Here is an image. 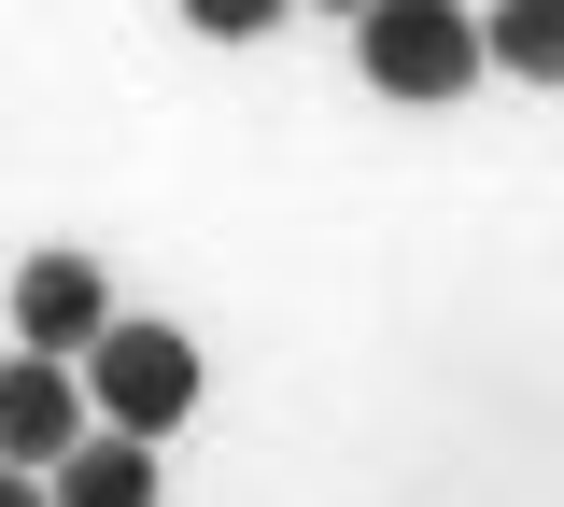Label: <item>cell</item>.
Segmentation results:
<instances>
[{"label": "cell", "mask_w": 564, "mask_h": 507, "mask_svg": "<svg viewBox=\"0 0 564 507\" xmlns=\"http://www.w3.org/2000/svg\"><path fill=\"white\" fill-rule=\"evenodd\" d=\"M14 494H29V465H14V451H0V507H14Z\"/></svg>", "instance_id": "ba28073f"}, {"label": "cell", "mask_w": 564, "mask_h": 507, "mask_svg": "<svg viewBox=\"0 0 564 507\" xmlns=\"http://www.w3.org/2000/svg\"><path fill=\"white\" fill-rule=\"evenodd\" d=\"M494 71L508 85H564V0H494Z\"/></svg>", "instance_id": "8992f818"}, {"label": "cell", "mask_w": 564, "mask_h": 507, "mask_svg": "<svg viewBox=\"0 0 564 507\" xmlns=\"http://www.w3.org/2000/svg\"><path fill=\"white\" fill-rule=\"evenodd\" d=\"M85 409H99V395H85V353H43V339L0 353V451H14V465H57L70 437H85Z\"/></svg>", "instance_id": "3957f363"}, {"label": "cell", "mask_w": 564, "mask_h": 507, "mask_svg": "<svg viewBox=\"0 0 564 507\" xmlns=\"http://www.w3.org/2000/svg\"><path fill=\"white\" fill-rule=\"evenodd\" d=\"M85 395H99V423L170 437L184 409H198V339H184V324H155V310H113V324L85 339Z\"/></svg>", "instance_id": "7a4b0ae2"}, {"label": "cell", "mask_w": 564, "mask_h": 507, "mask_svg": "<svg viewBox=\"0 0 564 507\" xmlns=\"http://www.w3.org/2000/svg\"><path fill=\"white\" fill-rule=\"evenodd\" d=\"M311 14H339V29H352V14H367V0H311Z\"/></svg>", "instance_id": "9c48e42d"}, {"label": "cell", "mask_w": 564, "mask_h": 507, "mask_svg": "<svg viewBox=\"0 0 564 507\" xmlns=\"http://www.w3.org/2000/svg\"><path fill=\"white\" fill-rule=\"evenodd\" d=\"M113 324V283L85 268V254H29L14 268V339H43V353H85Z\"/></svg>", "instance_id": "277c9868"}, {"label": "cell", "mask_w": 564, "mask_h": 507, "mask_svg": "<svg viewBox=\"0 0 564 507\" xmlns=\"http://www.w3.org/2000/svg\"><path fill=\"white\" fill-rule=\"evenodd\" d=\"M57 494L70 507H155V494H170V480H155V437H141V423H85L57 451Z\"/></svg>", "instance_id": "5b68a950"}, {"label": "cell", "mask_w": 564, "mask_h": 507, "mask_svg": "<svg viewBox=\"0 0 564 507\" xmlns=\"http://www.w3.org/2000/svg\"><path fill=\"white\" fill-rule=\"evenodd\" d=\"M352 57H367L381 99H466L494 71V14H466V0H367Z\"/></svg>", "instance_id": "6da1fadb"}, {"label": "cell", "mask_w": 564, "mask_h": 507, "mask_svg": "<svg viewBox=\"0 0 564 507\" xmlns=\"http://www.w3.org/2000/svg\"><path fill=\"white\" fill-rule=\"evenodd\" d=\"M282 14H296V0H184V29H198V43H269Z\"/></svg>", "instance_id": "52a82bcc"}]
</instances>
